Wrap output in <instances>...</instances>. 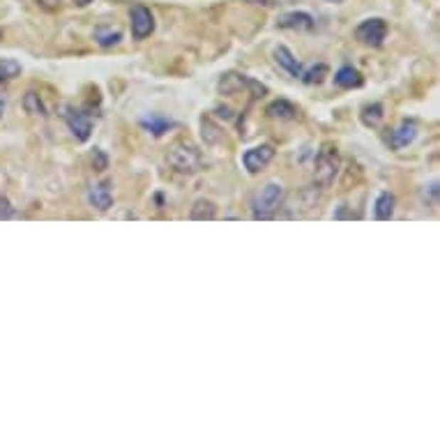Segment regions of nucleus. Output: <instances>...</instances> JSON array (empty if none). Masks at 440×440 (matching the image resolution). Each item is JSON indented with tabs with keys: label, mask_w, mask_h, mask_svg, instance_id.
I'll return each mask as SVG.
<instances>
[{
	"label": "nucleus",
	"mask_w": 440,
	"mask_h": 440,
	"mask_svg": "<svg viewBox=\"0 0 440 440\" xmlns=\"http://www.w3.org/2000/svg\"><path fill=\"white\" fill-rule=\"evenodd\" d=\"M284 198H286V189L279 183H267L252 200V217L256 222L258 219L261 222L263 219H272L281 210Z\"/></svg>",
	"instance_id": "nucleus-1"
},
{
	"label": "nucleus",
	"mask_w": 440,
	"mask_h": 440,
	"mask_svg": "<svg viewBox=\"0 0 440 440\" xmlns=\"http://www.w3.org/2000/svg\"><path fill=\"white\" fill-rule=\"evenodd\" d=\"M168 164L178 173H198L203 168V155L200 150L189 141H178L173 148L168 150Z\"/></svg>",
	"instance_id": "nucleus-2"
},
{
	"label": "nucleus",
	"mask_w": 440,
	"mask_h": 440,
	"mask_svg": "<svg viewBox=\"0 0 440 440\" xmlns=\"http://www.w3.org/2000/svg\"><path fill=\"white\" fill-rule=\"evenodd\" d=\"M341 159H339V150L332 143H325L316 155V183L321 187H330L334 183V178L339 173Z\"/></svg>",
	"instance_id": "nucleus-3"
},
{
	"label": "nucleus",
	"mask_w": 440,
	"mask_h": 440,
	"mask_svg": "<svg viewBox=\"0 0 440 440\" xmlns=\"http://www.w3.org/2000/svg\"><path fill=\"white\" fill-rule=\"evenodd\" d=\"M387 21L380 16H374V18H365L358 28H355V37L358 42H362L365 46H371V49H378L382 46V42L387 40Z\"/></svg>",
	"instance_id": "nucleus-4"
},
{
	"label": "nucleus",
	"mask_w": 440,
	"mask_h": 440,
	"mask_svg": "<svg viewBox=\"0 0 440 440\" xmlns=\"http://www.w3.org/2000/svg\"><path fill=\"white\" fill-rule=\"evenodd\" d=\"M65 122H67V127H70L72 136L79 143H85L92 136V116L88 111L67 107L65 109Z\"/></svg>",
	"instance_id": "nucleus-5"
},
{
	"label": "nucleus",
	"mask_w": 440,
	"mask_h": 440,
	"mask_svg": "<svg viewBox=\"0 0 440 440\" xmlns=\"http://www.w3.org/2000/svg\"><path fill=\"white\" fill-rule=\"evenodd\" d=\"M155 33V16L146 5L132 7V37L134 40H146Z\"/></svg>",
	"instance_id": "nucleus-6"
},
{
	"label": "nucleus",
	"mask_w": 440,
	"mask_h": 440,
	"mask_svg": "<svg viewBox=\"0 0 440 440\" xmlns=\"http://www.w3.org/2000/svg\"><path fill=\"white\" fill-rule=\"evenodd\" d=\"M274 159V148L267 146V143H263V146H256V148H249L242 155V164L247 168V173H261V171L270 164V161Z\"/></svg>",
	"instance_id": "nucleus-7"
},
{
	"label": "nucleus",
	"mask_w": 440,
	"mask_h": 440,
	"mask_svg": "<svg viewBox=\"0 0 440 440\" xmlns=\"http://www.w3.org/2000/svg\"><path fill=\"white\" fill-rule=\"evenodd\" d=\"M88 203H90V208L97 210V213H109L111 205H113V191H111L109 180L95 183L88 187Z\"/></svg>",
	"instance_id": "nucleus-8"
},
{
	"label": "nucleus",
	"mask_w": 440,
	"mask_h": 440,
	"mask_svg": "<svg viewBox=\"0 0 440 440\" xmlns=\"http://www.w3.org/2000/svg\"><path fill=\"white\" fill-rule=\"evenodd\" d=\"M417 122L415 120H404L399 127H395L390 132V146L395 150H401V148H408L410 143L417 139Z\"/></svg>",
	"instance_id": "nucleus-9"
},
{
	"label": "nucleus",
	"mask_w": 440,
	"mask_h": 440,
	"mask_svg": "<svg viewBox=\"0 0 440 440\" xmlns=\"http://www.w3.org/2000/svg\"><path fill=\"white\" fill-rule=\"evenodd\" d=\"M272 60H274L277 65H279L281 70L291 76V79H300V76H302V65H300V60L295 58V55L291 53L289 46H284V44L274 46V51H272Z\"/></svg>",
	"instance_id": "nucleus-10"
},
{
	"label": "nucleus",
	"mask_w": 440,
	"mask_h": 440,
	"mask_svg": "<svg viewBox=\"0 0 440 440\" xmlns=\"http://www.w3.org/2000/svg\"><path fill=\"white\" fill-rule=\"evenodd\" d=\"M277 26L284 28V31H302V33H309L316 28V21L309 12H286L279 16Z\"/></svg>",
	"instance_id": "nucleus-11"
},
{
	"label": "nucleus",
	"mask_w": 440,
	"mask_h": 440,
	"mask_svg": "<svg viewBox=\"0 0 440 440\" xmlns=\"http://www.w3.org/2000/svg\"><path fill=\"white\" fill-rule=\"evenodd\" d=\"M334 83H337L339 88H343V90L362 88V85H365V76H362V72L355 70V67L343 65L341 70H339L337 74H334Z\"/></svg>",
	"instance_id": "nucleus-12"
},
{
	"label": "nucleus",
	"mask_w": 440,
	"mask_h": 440,
	"mask_svg": "<svg viewBox=\"0 0 440 440\" xmlns=\"http://www.w3.org/2000/svg\"><path fill=\"white\" fill-rule=\"evenodd\" d=\"M265 113L270 118H274V120H298V116H300L298 107L291 104L289 100H274V102H270V104H267Z\"/></svg>",
	"instance_id": "nucleus-13"
},
{
	"label": "nucleus",
	"mask_w": 440,
	"mask_h": 440,
	"mask_svg": "<svg viewBox=\"0 0 440 440\" xmlns=\"http://www.w3.org/2000/svg\"><path fill=\"white\" fill-rule=\"evenodd\" d=\"M249 76H245V74H224L222 79H219V92L222 95H235V92H240L242 88L249 90Z\"/></svg>",
	"instance_id": "nucleus-14"
},
{
	"label": "nucleus",
	"mask_w": 440,
	"mask_h": 440,
	"mask_svg": "<svg viewBox=\"0 0 440 440\" xmlns=\"http://www.w3.org/2000/svg\"><path fill=\"white\" fill-rule=\"evenodd\" d=\"M395 203H397L395 194L380 191L378 198H376V205H374V217L378 219V222H390V219L395 217Z\"/></svg>",
	"instance_id": "nucleus-15"
},
{
	"label": "nucleus",
	"mask_w": 440,
	"mask_h": 440,
	"mask_svg": "<svg viewBox=\"0 0 440 440\" xmlns=\"http://www.w3.org/2000/svg\"><path fill=\"white\" fill-rule=\"evenodd\" d=\"M141 127L146 132H150L155 139H161L166 132H171L176 127V122L164 118V116H148V118H141Z\"/></svg>",
	"instance_id": "nucleus-16"
},
{
	"label": "nucleus",
	"mask_w": 440,
	"mask_h": 440,
	"mask_svg": "<svg viewBox=\"0 0 440 440\" xmlns=\"http://www.w3.org/2000/svg\"><path fill=\"white\" fill-rule=\"evenodd\" d=\"M189 219L191 222H213V219H217V205L213 200L198 198L189 210Z\"/></svg>",
	"instance_id": "nucleus-17"
},
{
	"label": "nucleus",
	"mask_w": 440,
	"mask_h": 440,
	"mask_svg": "<svg viewBox=\"0 0 440 440\" xmlns=\"http://www.w3.org/2000/svg\"><path fill=\"white\" fill-rule=\"evenodd\" d=\"M122 40V33L113 26H97L95 28V42H97L102 49H111V46H118Z\"/></svg>",
	"instance_id": "nucleus-18"
},
{
	"label": "nucleus",
	"mask_w": 440,
	"mask_h": 440,
	"mask_svg": "<svg viewBox=\"0 0 440 440\" xmlns=\"http://www.w3.org/2000/svg\"><path fill=\"white\" fill-rule=\"evenodd\" d=\"M21 104H23V111H26V113H31V116H37V118H46V107H44V102H42V97H40L37 92L28 90V92L23 95Z\"/></svg>",
	"instance_id": "nucleus-19"
},
{
	"label": "nucleus",
	"mask_w": 440,
	"mask_h": 440,
	"mask_svg": "<svg viewBox=\"0 0 440 440\" xmlns=\"http://www.w3.org/2000/svg\"><path fill=\"white\" fill-rule=\"evenodd\" d=\"M360 118H362V122H365L367 127H378L380 122H382V118H385V109H382V104H378V102L367 104V107L362 109Z\"/></svg>",
	"instance_id": "nucleus-20"
},
{
	"label": "nucleus",
	"mask_w": 440,
	"mask_h": 440,
	"mask_svg": "<svg viewBox=\"0 0 440 440\" xmlns=\"http://www.w3.org/2000/svg\"><path fill=\"white\" fill-rule=\"evenodd\" d=\"M328 74H330V67L325 65V63H318V65H311L309 70H302L300 79L307 83V85H321Z\"/></svg>",
	"instance_id": "nucleus-21"
},
{
	"label": "nucleus",
	"mask_w": 440,
	"mask_h": 440,
	"mask_svg": "<svg viewBox=\"0 0 440 440\" xmlns=\"http://www.w3.org/2000/svg\"><path fill=\"white\" fill-rule=\"evenodd\" d=\"M21 63L14 58H0V85L14 81L16 76H21Z\"/></svg>",
	"instance_id": "nucleus-22"
},
{
	"label": "nucleus",
	"mask_w": 440,
	"mask_h": 440,
	"mask_svg": "<svg viewBox=\"0 0 440 440\" xmlns=\"http://www.w3.org/2000/svg\"><path fill=\"white\" fill-rule=\"evenodd\" d=\"M438 183H431V185H429V187H424L422 189V200H424V203H429V205H438Z\"/></svg>",
	"instance_id": "nucleus-23"
},
{
	"label": "nucleus",
	"mask_w": 440,
	"mask_h": 440,
	"mask_svg": "<svg viewBox=\"0 0 440 440\" xmlns=\"http://www.w3.org/2000/svg\"><path fill=\"white\" fill-rule=\"evenodd\" d=\"M92 166H95V171H107L109 168V157L104 155V150H100V148L92 150Z\"/></svg>",
	"instance_id": "nucleus-24"
},
{
	"label": "nucleus",
	"mask_w": 440,
	"mask_h": 440,
	"mask_svg": "<svg viewBox=\"0 0 440 440\" xmlns=\"http://www.w3.org/2000/svg\"><path fill=\"white\" fill-rule=\"evenodd\" d=\"M14 215H16V213H14V205L9 203L7 196L0 194V222H3V219H12Z\"/></svg>",
	"instance_id": "nucleus-25"
},
{
	"label": "nucleus",
	"mask_w": 440,
	"mask_h": 440,
	"mask_svg": "<svg viewBox=\"0 0 440 440\" xmlns=\"http://www.w3.org/2000/svg\"><path fill=\"white\" fill-rule=\"evenodd\" d=\"M200 125H203V139H205V143H217V141H219V134H215V132H219L217 127L210 125L205 118L200 120Z\"/></svg>",
	"instance_id": "nucleus-26"
},
{
	"label": "nucleus",
	"mask_w": 440,
	"mask_h": 440,
	"mask_svg": "<svg viewBox=\"0 0 440 440\" xmlns=\"http://www.w3.org/2000/svg\"><path fill=\"white\" fill-rule=\"evenodd\" d=\"M37 7H42L44 12H55V9H60L63 0H35Z\"/></svg>",
	"instance_id": "nucleus-27"
},
{
	"label": "nucleus",
	"mask_w": 440,
	"mask_h": 440,
	"mask_svg": "<svg viewBox=\"0 0 440 440\" xmlns=\"http://www.w3.org/2000/svg\"><path fill=\"white\" fill-rule=\"evenodd\" d=\"M358 215L350 213V210H346V205H341L337 213H334V219H355Z\"/></svg>",
	"instance_id": "nucleus-28"
},
{
	"label": "nucleus",
	"mask_w": 440,
	"mask_h": 440,
	"mask_svg": "<svg viewBox=\"0 0 440 440\" xmlns=\"http://www.w3.org/2000/svg\"><path fill=\"white\" fill-rule=\"evenodd\" d=\"M215 113H217L219 118L231 120V109H228V107H217V109H215Z\"/></svg>",
	"instance_id": "nucleus-29"
},
{
	"label": "nucleus",
	"mask_w": 440,
	"mask_h": 440,
	"mask_svg": "<svg viewBox=\"0 0 440 440\" xmlns=\"http://www.w3.org/2000/svg\"><path fill=\"white\" fill-rule=\"evenodd\" d=\"M72 3H74V7H88L92 0H72Z\"/></svg>",
	"instance_id": "nucleus-30"
},
{
	"label": "nucleus",
	"mask_w": 440,
	"mask_h": 440,
	"mask_svg": "<svg viewBox=\"0 0 440 440\" xmlns=\"http://www.w3.org/2000/svg\"><path fill=\"white\" fill-rule=\"evenodd\" d=\"M5 109H7V102H5V97H0V118H3Z\"/></svg>",
	"instance_id": "nucleus-31"
},
{
	"label": "nucleus",
	"mask_w": 440,
	"mask_h": 440,
	"mask_svg": "<svg viewBox=\"0 0 440 440\" xmlns=\"http://www.w3.org/2000/svg\"><path fill=\"white\" fill-rule=\"evenodd\" d=\"M325 3H332V5H339V3H343V0H325Z\"/></svg>",
	"instance_id": "nucleus-32"
},
{
	"label": "nucleus",
	"mask_w": 440,
	"mask_h": 440,
	"mask_svg": "<svg viewBox=\"0 0 440 440\" xmlns=\"http://www.w3.org/2000/svg\"><path fill=\"white\" fill-rule=\"evenodd\" d=\"M258 5H270V0H256Z\"/></svg>",
	"instance_id": "nucleus-33"
}]
</instances>
